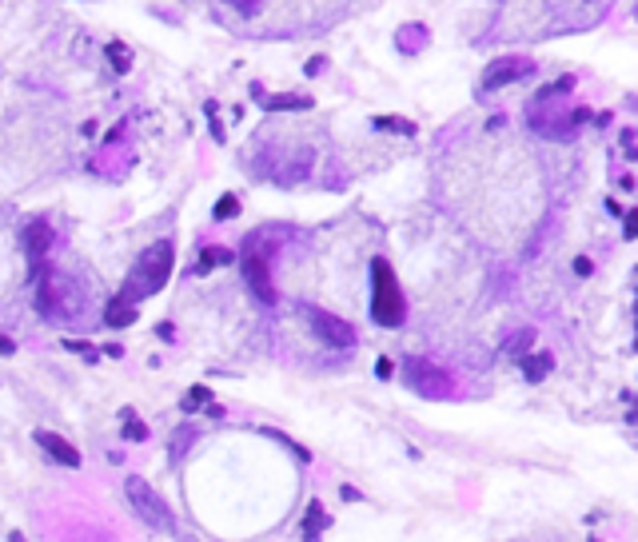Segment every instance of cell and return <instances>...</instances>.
<instances>
[{
  "mask_svg": "<svg viewBox=\"0 0 638 542\" xmlns=\"http://www.w3.org/2000/svg\"><path fill=\"white\" fill-rule=\"evenodd\" d=\"M172 264H176V248H172L168 240H160V244L144 248V256L136 260V268L128 271V283H124V291H120V295H124L128 303H140V299L156 295V291L168 283Z\"/></svg>",
  "mask_w": 638,
  "mask_h": 542,
  "instance_id": "cell-1",
  "label": "cell"
},
{
  "mask_svg": "<svg viewBox=\"0 0 638 542\" xmlns=\"http://www.w3.org/2000/svg\"><path fill=\"white\" fill-rule=\"evenodd\" d=\"M371 319L379 327H399L407 319V299H403V287L395 279L391 264L383 256L371 260Z\"/></svg>",
  "mask_w": 638,
  "mask_h": 542,
  "instance_id": "cell-2",
  "label": "cell"
},
{
  "mask_svg": "<svg viewBox=\"0 0 638 542\" xmlns=\"http://www.w3.org/2000/svg\"><path fill=\"white\" fill-rule=\"evenodd\" d=\"M36 311H40L44 319H56V323L72 319V315L80 311V291H76V283L64 279L60 271H40V275H36Z\"/></svg>",
  "mask_w": 638,
  "mask_h": 542,
  "instance_id": "cell-3",
  "label": "cell"
},
{
  "mask_svg": "<svg viewBox=\"0 0 638 542\" xmlns=\"http://www.w3.org/2000/svg\"><path fill=\"white\" fill-rule=\"evenodd\" d=\"M124 495H128V507L136 511V519H140L144 527H152V531H164V535H172V531H176V519H172L168 503L160 499V491H156L148 479H140V475H128V479H124Z\"/></svg>",
  "mask_w": 638,
  "mask_h": 542,
  "instance_id": "cell-4",
  "label": "cell"
},
{
  "mask_svg": "<svg viewBox=\"0 0 638 542\" xmlns=\"http://www.w3.org/2000/svg\"><path fill=\"white\" fill-rule=\"evenodd\" d=\"M403 379H407L411 391H419L427 399H443L451 391V375L443 367L427 363V359H403Z\"/></svg>",
  "mask_w": 638,
  "mask_h": 542,
  "instance_id": "cell-5",
  "label": "cell"
},
{
  "mask_svg": "<svg viewBox=\"0 0 638 542\" xmlns=\"http://www.w3.org/2000/svg\"><path fill=\"white\" fill-rule=\"evenodd\" d=\"M240 264H244V279H248V287H252V295L260 299V303H276L280 295H276V283H272V271H268V260L256 252V244L240 256Z\"/></svg>",
  "mask_w": 638,
  "mask_h": 542,
  "instance_id": "cell-6",
  "label": "cell"
},
{
  "mask_svg": "<svg viewBox=\"0 0 638 542\" xmlns=\"http://www.w3.org/2000/svg\"><path fill=\"white\" fill-rule=\"evenodd\" d=\"M308 319H312V331H316L327 347H335V351L355 347V327H351L347 319H339V315H331V311H308Z\"/></svg>",
  "mask_w": 638,
  "mask_h": 542,
  "instance_id": "cell-7",
  "label": "cell"
},
{
  "mask_svg": "<svg viewBox=\"0 0 638 542\" xmlns=\"http://www.w3.org/2000/svg\"><path fill=\"white\" fill-rule=\"evenodd\" d=\"M531 60L527 56H503V60H495V64H487V72H483V92H495V88H507V84H515V80H523V76H531Z\"/></svg>",
  "mask_w": 638,
  "mask_h": 542,
  "instance_id": "cell-8",
  "label": "cell"
},
{
  "mask_svg": "<svg viewBox=\"0 0 638 542\" xmlns=\"http://www.w3.org/2000/svg\"><path fill=\"white\" fill-rule=\"evenodd\" d=\"M32 439H36V443H40V447L56 459V463H64V467H80V451H76L64 435H56V431H36Z\"/></svg>",
  "mask_w": 638,
  "mask_h": 542,
  "instance_id": "cell-9",
  "label": "cell"
},
{
  "mask_svg": "<svg viewBox=\"0 0 638 542\" xmlns=\"http://www.w3.org/2000/svg\"><path fill=\"white\" fill-rule=\"evenodd\" d=\"M48 248H52V228L44 220H28V228H24V252H28V260L40 264L48 256Z\"/></svg>",
  "mask_w": 638,
  "mask_h": 542,
  "instance_id": "cell-10",
  "label": "cell"
},
{
  "mask_svg": "<svg viewBox=\"0 0 638 542\" xmlns=\"http://www.w3.org/2000/svg\"><path fill=\"white\" fill-rule=\"evenodd\" d=\"M104 323H108V327H128V323H136V303H128L124 295H112L108 307H104Z\"/></svg>",
  "mask_w": 638,
  "mask_h": 542,
  "instance_id": "cell-11",
  "label": "cell"
},
{
  "mask_svg": "<svg viewBox=\"0 0 638 542\" xmlns=\"http://www.w3.org/2000/svg\"><path fill=\"white\" fill-rule=\"evenodd\" d=\"M551 367H555V359H551L547 351H527V355H523V379H527V383H543V379L551 375Z\"/></svg>",
  "mask_w": 638,
  "mask_h": 542,
  "instance_id": "cell-12",
  "label": "cell"
},
{
  "mask_svg": "<svg viewBox=\"0 0 638 542\" xmlns=\"http://www.w3.org/2000/svg\"><path fill=\"white\" fill-rule=\"evenodd\" d=\"M395 44H399L403 56H415V52L427 48V28H423V24H403L399 36H395Z\"/></svg>",
  "mask_w": 638,
  "mask_h": 542,
  "instance_id": "cell-13",
  "label": "cell"
},
{
  "mask_svg": "<svg viewBox=\"0 0 638 542\" xmlns=\"http://www.w3.org/2000/svg\"><path fill=\"white\" fill-rule=\"evenodd\" d=\"M531 347H535V327H519V331H511V335L503 339L499 351H503L507 359H523Z\"/></svg>",
  "mask_w": 638,
  "mask_h": 542,
  "instance_id": "cell-14",
  "label": "cell"
},
{
  "mask_svg": "<svg viewBox=\"0 0 638 542\" xmlns=\"http://www.w3.org/2000/svg\"><path fill=\"white\" fill-rule=\"evenodd\" d=\"M232 260H236V256H232L228 248H204V252H200V260L192 264V275H208L212 268H220V264H232Z\"/></svg>",
  "mask_w": 638,
  "mask_h": 542,
  "instance_id": "cell-15",
  "label": "cell"
},
{
  "mask_svg": "<svg viewBox=\"0 0 638 542\" xmlns=\"http://www.w3.org/2000/svg\"><path fill=\"white\" fill-rule=\"evenodd\" d=\"M371 128H379V132H399V136H415V120H403V116H375Z\"/></svg>",
  "mask_w": 638,
  "mask_h": 542,
  "instance_id": "cell-16",
  "label": "cell"
},
{
  "mask_svg": "<svg viewBox=\"0 0 638 542\" xmlns=\"http://www.w3.org/2000/svg\"><path fill=\"white\" fill-rule=\"evenodd\" d=\"M327 527V515H323V507L312 503L308 507V519H304V542H319V531Z\"/></svg>",
  "mask_w": 638,
  "mask_h": 542,
  "instance_id": "cell-17",
  "label": "cell"
},
{
  "mask_svg": "<svg viewBox=\"0 0 638 542\" xmlns=\"http://www.w3.org/2000/svg\"><path fill=\"white\" fill-rule=\"evenodd\" d=\"M264 108H268V112H280V108H312V96H264Z\"/></svg>",
  "mask_w": 638,
  "mask_h": 542,
  "instance_id": "cell-18",
  "label": "cell"
},
{
  "mask_svg": "<svg viewBox=\"0 0 638 542\" xmlns=\"http://www.w3.org/2000/svg\"><path fill=\"white\" fill-rule=\"evenodd\" d=\"M124 435H128V439H136V443H144V439H148V427L136 419V411H124Z\"/></svg>",
  "mask_w": 638,
  "mask_h": 542,
  "instance_id": "cell-19",
  "label": "cell"
},
{
  "mask_svg": "<svg viewBox=\"0 0 638 542\" xmlns=\"http://www.w3.org/2000/svg\"><path fill=\"white\" fill-rule=\"evenodd\" d=\"M208 403H212V391H208V387H196V391L184 395V411H196V407H208Z\"/></svg>",
  "mask_w": 638,
  "mask_h": 542,
  "instance_id": "cell-20",
  "label": "cell"
},
{
  "mask_svg": "<svg viewBox=\"0 0 638 542\" xmlns=\"http://www.w3.org/2000/svg\"><path fill=\"white\" fill-rule=\"evenodd\" d=\"M236 212H240V200H236V196H224V200L212 208V216H216V220H232Z\"/></svg>",
  "mask_w": 638,
  "mask_h": 542,
  "instance_id": "cell-21",
  "label": "cell"
},
{
  "mask_svg": "<svg viewBox=\"0 0 638 542\" xmlns=\"http://www.w3.org/2000/svg\"><path fill=\"white\" fill-rule=\"evenodd\" d=\"M108 56H112V60H116V72H124V68H128V64H132V52H128V48H124V44H108Z\"/></svg>",
  "mask_w": 638,
  "mask_h": 542,
  "instance_id": "cell-22",
  "label": "cell"
},
{
  "mask_svg": "<svg viewBox=\"0 0 638 542\" xmlns=\"http://www.w3.org/2000/svg\"><path fill=\"white\" fill-rule=\"evenodd\" d=\"M64 351H76L84 359H96V347L92 343H80V339H64Z\"/></svg>",
  "mask_w": 638,
  "mask_h": 542,
  "instance_id": "cell-23",
  "label": "cell"
},
{
  "mask_svg": "<svg viewBox=\"0 0 638 542\" xmlns=\"http://www.w3.org/2000/svg\"><path fill=\"white\" fill-rule=\"evenodd\" d=\"M228 4H232L240 16H256V12L264 8V0H228Z\"/></svg>",
  "mask_w": 638,
  "mask_h": 542,
  "instance_id": "cell-24",
  "label": "cell"
},
{
  "mask_svg": "<svg viewBox=\"0 0 638 542\" xmlns=\"http://www.w3.org/2000/svg\"><path fill=\"white\" fill-rule=\"evenodd\" d=\"M375 375L387 379V375H391V359H379V363H375Z\"/></svg>",
  "mask_w": 638,
  "mask_h": 542,
  "instance_id": "cell-25",
  "label": "cell"
},
{
  "mask_svg": "<svg viewBox=\"0 0 638 542\" xmlns=\"http://www.w3.org/2000/svg\"><path fill=\"white\" fill-rule=\"evenodd\" d=\"M12 351H16V343L8 335H0V355H12Z\"/></svg>",
  "mask_w": 638,
  "mask_h": 542,
  "instance_id": "cell-26",
  "label": "cell"
},
{
  "mask_svg": "<svg viewBox=\"0 0 638 542\" xmlns=\"http://www.w3.org/2000/svg\"><path fill=\"white\" fill-rule=\"evenodd\" d=\"M339 495H343L347 503H355V499H359V491H355V487H339Z\"/></svg>",
  "mask_w": 638,
  "mask_h": 542,
  "instance_id": "cell-27",
  "label": "cell"
},
{
  "mask_svg": "<svg viewBox=\"0 0 638 542\" xmlns=\"http://www.w3.org/2000/svg\"><path fill=\"white\" fill-rule=\"evenodd\" d=\"M575 271H579V275H591V260H575Z\"/></svg>",
  "mask_w": 638,
  "mask_h": 542,
  "instance_id": "cell-28",
  "label": "cell"
},
{
  "mask_svg": "<svg viewBox=\"0 0 638 542\" xmlns=\"http://www.w3.org/2000/svg\"><path fill=\"white\" fill-rule=\"evenodd\" d=\"M8 542H24V535H20V531H12V535H8Z\"/></svg>",
  "mask_w": 638,
  "mask_h": 542,
  "instance_id": "cell-29",
  "label": "cell"
}]
</instances>
